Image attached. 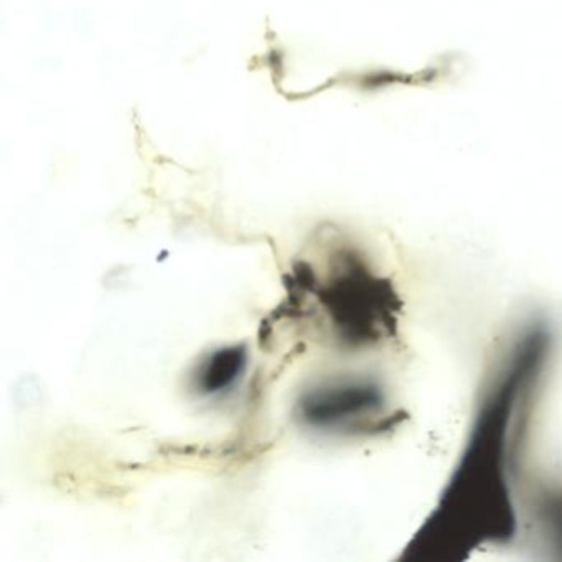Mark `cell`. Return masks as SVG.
I'll list each match as a JSON object with an SVG mask.
<instances>
[{
  "label": "cell",
  "mask_w": 562,
  "mask_h": 562,
  "mask_svg": "<svg viewBox=\"0 0 562 562\" xmlns=\"http://www.w3.org/2000/svg\"><path fill=\"white\" fill-rule=\"evenodd\" d=\"M383 391L373 381H345L305 394L301 416L314 427H335L357 419H370L384 407Z\"/></svg>",
  "instance_id": "cell-3"
},
{
  "label": "cell",
  "mask_w": 562,
  "mask_h": 562,
  "mask_svg": "<svg viewBox=\"0 0 562 562\" xmlns=\"http://www.w3.org/2000/svg\"><path fill=\"white\" fill-rule=\"evenodd\" d=\"M246 367V348L228 347L210 355L200 368L199 387L205 394L222 393L228 390Z\"/></svg>",
  "instance_id": "cell-4"
},
{
  "label": "cell",
  "mask_w": 562,
  "mask_h": 562,
  "mask_svg": "<svg viewBox=\"0 0 562 562\" xmlns=\"http://www.w3.org/2000/svg\"><path fill=\"white\" fill-rule=\"evenodd\" d=\"M340 337L350 345L378 344L394 334L401 301L386 279L355 252L341 258L337 274L318 291Z\"/></svg>",
  "instance_id": "cell-2"
},
{
  "label": "cell",
  "mask_w": 562,
  "mask_h": 562,
  "mask_svg": "<svg viewBox=\"0 0 562 562\" xmlns=\"http://www.w3.org/2000/svg\"><path fill=\"white\" fill-rule=\"evenodd\" d=\"M551 353V330L531 324L499 358L456 469L407 546L411 561H460L482 546L515 538L516 463Z\"/></svg>",
  "instance_id": "cell-1"
}]
</instances>
